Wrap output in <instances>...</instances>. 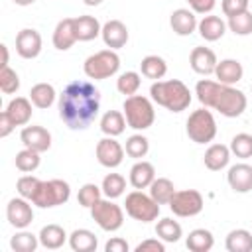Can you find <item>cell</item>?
Returning <instances> with one entry per match:
<instances>
[{
	"label": "cell",
	"instance_id": "1",
	"mask_svg": "<svg viewBox=\"0 0 252 252\" xmlns=\"http://www.w3.org/2000/svg\"><path fill=\"white\" fill-rule=\"evenodd\" d=\"M100 110V93L91 81H71L59 94V118L71 130L89 128Z\"/></svg>",
	"mask_w": 252,
	"mask_h": 252
},
{
	"label": "cell",
	"instance_id": "2",
	"mask_svg": "<svg viewBox=\"0 0 252 252\" xmlns=\"http://www.w3.org/2000/svg\"><path fill=\"white\" fill-rule=\"evenodd\" d=\"M195 94L199 102L207 108H215L226 118H236L246 110V94L232 85H224L211 79H201L195 85Z\"/></svg>",
	"mask_w": 252,
	"mask_h": 252
},
{
	"label": "cell",
	"instance_id": "3",
	"mask_svg": "<svg viewBox=\"0 0 252 252\" xmlns=\"http://www.w3.org/2000/svg\"><path fill=\"white\" fill-rule=\"evenodd\" d=\"M150 96L156 104L167 108L169 112H181L191 104V91L179 79L156 81L150 87Z\"/></svg>",
	"mask_w": 252,
	"mask_h": 252
},
{
	"label": "cell",
	"instance_id": "4",
	"mask_svg": "<svg viewBox=\"0 0 252 252\" xmlns=\"http://www.w3.org/2000/svg\"><path fill=\"white\" fill-rule=\"evenodd\" d=\"M122 108H124L128 126L134 130H148L156 120V110L148 96H142V94L126 96Z\"/></svg>",
	"mask_w": 252,
	"mask_h": 252
},
{
	"label": "cell",
	"instance_id": "5",
	"mask_svg": "<svg viewBox=\"0 0 252 252\" xmlns=\"http://www.w3.org/2000/svg\"><path fill=\"white\" fill-rule=\"evenodd\" d=\"M120 69V57L114 49H102L93 55H89L83 63V71L89 79L102 81L112 75H116Z\"/></svg>",
	"mask_w": 252,
	"mask_h": 252
},
{
	"label": "cell",
	"instance_id": "6",
	"mask_svg": "<svg viewBox=\"0 0 252 252\" xmlns=\"http://www.w3.org/2000/svg\"><path fill=\"white\" fill-rule=\"evenodd\" d=\"M185 132L187 136L195 142V144H209L215 140L217 136V122H215V116L211 110L205 108H199V110H193L185 122Z\"/></svg>",
	"mask_w": 252,
	"mask_h": 252
},
{
	"label": "cell",
	"instance_id": "7",
	"mask_svg": "<svg viewBox=\"0 0 252 252\" xmlns=\"http://www.w3.org/2000/svg\"><path fill=\"white\" fill-rule=\"evenodd\" d=\"M71 197V187L67 181L63 179H49V181H41L35 195L32 197V203L39 209H51L57 205L67 203Z\"/></svg>",
	"mask_w": 252,
	"mask_h": 252
},
{
	"label": "cell",
	"instance_id": "8",
	"mask_svg": "<svg viewBox=\"0 0 252 252\" xmlns=\"http://www.w3.org/2000/svg\"><path fill=\"white\" fill-rule=\"evenodd\" d=\"M124 209H126L128 217H132L134 220H140V222H152L159 215V203H156L152 195L142 193V189H136L126 195Z\"/></svg>",
	"mask_w": 252,
	"mask_h": 252
},
{
	"label": "cell",
	"instance_id": "9",
	"mask_svg": "<svg viewBox=\"0 0 252 252\" xmlns=\"http://www.w3.org/2000/svg\"><path fill=\"white\" fill-rule=\"evenodd\" d=\"M91 217L93 220L106 232H114L124 224V211L120 205H116L112 199H98L91 207Z\"/></svg>",
	"mask_w": 252,
	"mask_h": 252
},
{
	"label": "cell",
	"instance_id": "10",
	"mask_svg": "<svg viewBox=\"0 0 252 252\" xmlns=\"http://www.w3.org/2000/svg\"><path fill=\"white\" fill-rule=\"evenodd\" d=\"M203 195L195 189H181L175 191L171 201H169V209L173 215L177 217H195L203 211Z\"/></svg>",
	"mask_w": 252,
	"mask_h": 252
},
{
	"label": "cell",
	"instance_id": "11",
	"mask_svg": "<svg viewBox=\"0 0 252 252\" xmlns=\"http://www.w3.org/2000/svg\"><path fill=\"white\" fill-rule=\"evenodd\" d=\"M124 152H126V150H124V148L120 146V142H116L112 136H106V138L98 140L96 150H94L98 163H100L102 167H108V169L118 167V165L122 163Z\"/></svg>",
	"mask_w": 252,
	"mask_h": 252
},
{
	"label": "cell",
	"instance_id": "12",
	"mask_svg": "<svg viewBox=\"0 0 252 252\" xmlns=\"http://www.w3.org/2000/svg\"><path fill=\"white\" fill-rule=\"evenodd\" d=\"M6 219L14 228H20V230L30 226L32 220H33V209H32L30 201L24 199V197L10 199L8 205H6Z\"/></svg>",
	"mask_w": 252,
	"mask_h": 252
},
{
	"label": "cell",
	"instance_id": "13",
	"mask_svg": "<svg viewBox=\"0 0 252 252\" xmlns=\"http://www.w3.org/2000/svg\"><path fill=\"white\" fill-rule=\"evenodd\" d=\"M16 51L24 59H35L41 53V35L37 30L24 28L16 35Z\"/></svg>",
	"mask_w": 252,
	"mask_h": 252
},
{
	"label": "cell",
	"instance_id": "14",
	"mask_svg": "<svg viewBox=\"0 0 252 252\" xmlns=\"http://www.w3.org/2000/svg\"><path fill=\"white\" fill-rule=\"evenodd\" d=\"M20 140H22L24 148L35 150L39 154H43L51 148V134L43 126H24L20 132Z\"/></svg>",
	"mask_w": 252,
	"mask_h": 252
},
{
	"label": "cell",
	"instance_id": "15",
	"mask_svg": "<svg viewBox=\"0 0 252 252\" xmlns=\"http://www.w3.org/2000/svg\"><path fill=\"white\" fill-rule=\"evenodd\" d=\"M217 63H219V59H217L215 51L209 47L199 45V47H193L189 53V65L199 75H213L217 69Z\"/></svg>",
	"mask_w": 252,
	"mask_h": 252
},
{
	"label": "cell",
	"instance_id": "16",
	"mask_svg": "<svg viewBox=\"0 0 252 252\" xmlns=\"http://www.w3.org/2000/svg\"><path fill=\"white\" fill-rule=\"evenodd\" d=\"M100 35H102V41H104V45L108 47V49H120V47H124L126 45V41H128V28L120 22V20H108L104 26H102V32H100Z\"/></svg>",
	"mask_w": 252,
	"mask_h": 252
},
{
	"label": "cell",
	"instance_id": "17",
	"mask_svg": "<svg viewBox=\"0 0 252 252\" xmlns=\"http://www.w3.org/2000/svg\"><path fill=\"white\" fill-rule=\"evenodd\" d=\"M51 41H53V47L59 49V51L71 49L73 43L79 41V39H77V30H75V18H63V20L55 26Z\"/></svg>",
	"mask_w": 252,
	"mask_h": 252
},
{
	"label": "cell",
	"instance_id": "18",
	"mask_svg": "<svg viewBox=\"0 0 252 252\" xmlns=\"http://www.w3.org/2000/svg\"><path fill=\"white\" fill-rule=\"evenodd\" d=\"M226 181H228L230 189L236 191V193L252 191V165H248V163H234L228 169V173H226Z\"/></svg>",
	"mask_w": 252,
	"mask_h": 252
},
{
	"label": "cell",
	"instance_id": "19",
	"mask_svg": "<svg viewBox=\"0 0 252 252\" xmlns=\"http://www.w3.org/2000/svg\"><path fill=\"white\" fill-rule=\"evenodd\" d=\"M169 26H171V30L177 35H191L197 30L199 22H197V16H195L193 10H189V8H177L169 16Z\"/></svg>",
	"mask_w": 252,
	"mask_h": 252
},
{
	"label": "cell",
	"instance_id": "20",
	"mask_svg": "<svg viewBox=\"0 0 252 252\" xmlns=\"http://www.w3.org/2000/svg\"><path fill=\"white\" fill-rule=\"evenodd\" d=\"M154 179H156V167L150 161L138 159L130 167V185L134 189H146V187L152 185Z\"/></svg>",
	"mask_w": 252,
	"mask_h": 252
},
{
	"label": "cell",
	"instance_id": "21",
	"mask_svg": "<svg viewBox=\"0 0 252 252\" xmlns=\"http://www.w3.org/2000/svg\"><path fill=\"white\" fill-rule=\"evenodd\" d=\"M244 75V69H242V63L236 61V59H222L217 63V69H215V77L219 83H224V85H236Z\"/></svg>",
	"mask_w": 252,
	"mask_h": 252
},
{
	"label": "cell",
	"instance_id": "22",
	"mask_svg": "<svg viewBox=\"0 0 252 252\" xmlns=\"http://www.w3.org/2000/svg\"><path fill=\"white\" fill-rule=\"evenodd\" d=\"M205 167L211 171H220L230 161V148L224 144H211L203 156Z\"/></svg>",
	"mask_w": 252,
	"mask_h": 252
},
{
	"label": "cell",
	"instance_id": "23",
	"mask_svg": "<svg viewBox=\"0 0 252 252\" xmlns=\"http://www.w3.org/2000/svg\"><path fill=\"white\" fill-rule=\"evenodd\" d=\"M6 112L8 116L12 118V122L16 126H26L30 120H32V100L26 98V96H16L8 102L6 106Z\"/></svg>",
	"mask_w": 252,
	"mask_h": 252
},
{
	"label": "cell",
	"instance_id": "24",
	"mask_svg": "<svg viewBox=\"0 0 252 252\" xmlns=\"http://www.w3.org/2000/svg\"><path fill=\"white\" fill-rule=\"evenodd\" d=\"M39 244L43 248H49V250H57L65 244V240H69L67 232L63 226L59 224H45L41 230H39Z\"/></svg>",
	"mask_w": 252,
	"mask_h": 252
},
{
	"label": "cell",
	"instance_id": "25",
	"mask_svg": "<svg viewBox=\"0 0 252 252\" xmlns=\"http://www.w3.org/2000/svg\"><path fill=\"white\" fill-rule=\"evenodd\" d=\"M197 30H199V33H201V37L205 41H217V39H220L224 35L226 24L219 16H203V20L199 22Z\"/></svg>",
	"mask_w": 252,
	"mask_h": 252
},
{
	"label": "cell",
	"instance_id": "26",
	"mask_svg": "<svg viewBox=\"0 0 252 252\" xmlns=\"http://www.w3.org/2000/svg\"><path fill=\"white\" fill-rule=\"evenodd\" d=\"M126 126H128L126 116H124V112H120V110H108V112H104L102 118H100V130H102L104 136L116 138V136H120V134L126 130Z\"/></svg>",
	"mask_w": 252,
	"mask_h": 252
},
{
	"label": "cell",
	"instance_id": "27",
	"mask_svg": "<svg viewBox=\"0 0 252 252\" xmlns=\"http://www.w3.org/2000/svg\"><path fill=\"white\" fill-rule=\"evenodd\" d=\"M69 246L75 252H94L98 246V238L89 228H77L69 234Z\"/></svg>",
	"mask_w": 252,
	"mask_h": 252
},
{
	"label": "cell",
	"instance_id": "28",
	"mask_svg": "<svg viewBox=\"0 0 252 252\" xmlns=\"http://www.w3.org/2000/svg\"><path fill=\"white\" fill-rule=\"evenodd\" d=\"M75 30H77L79 41H91L96 35H100L102 26L94 16H79L75 18Z\"/></svg>",
	"mask_w": 252,
	"mask_h": 252
},
{
	"label": "cell",
	"instance_id": "29",
	"mask_svg": "<svg viewBox=\"0 0 252 252\" xmlns=\"http://www.w3.org/2000/svg\"><path fill=\"white\" fill-rule=\"evenodd\" d=\"M140 71L146 79H154V81H159L165 77L167 73V63L163 57L159 55H146L142 61H140Z\"/></svg>",
	"mask_w": 252,
	"mask_h": 252
},
{
	"label": "cell",
	"instance_id": "30",
	"mask_svg": "<svg viewBox=\"0 0 252 252\" xmlns=\"http://www.w3.org/2000/svg\"><path fill=\"white\" fill-rule=\"evenodd\" d=\"M224 246L228 252H250L252 250V232L246 228H234L226 234Z\"/></svg>",
	"mask_w": 252,
	"mask_h": 252
},
{
	"label": "cell",
	"instance_id": "31",
	"mask_svg": "<svg viewBox=\"0 0 252 252\" xmlns=\"http://www.w3.org/2000/svg\"><path fill=\"white\" fill-rule=\"evenodd\" d=\"M55 96H57V93H55L53 85H49V83H37L30 89V100L37 108H49L55 102Z\"/></svg>",
	"mask_w": 252,
	"mask_h": 252
},
{
	"label": "cell",
	"instance_id": "32",
	"mask_svg": "<svg viewBox=\"0 0 252 252\" xmlns=\"http://www.w3.org/2000/svg\"><path fill=\"white\" fill-rule=\"evenodd\" d=\"M185 244L191 252H209L215 246V236L207 228H195L189 232Z\"/></svg>",
	"mask_w": 252,
	"mask_h": 252
},
{
	"label": "cell",
	"instance_id": "33",
	"mask_svg": "<svg viewBox=\"0 0 252 252\" xmlns=\"http://www.w3.org/2000/svg\"><path fill=\"white\" fill-rule=\"evenodd\" d=\"M173 193H175V187H173L171 179H167V177H156L150 185V195L159 205H169Z\"/></svg>",
	"mask_w": 252,
	"mask_h": 252
},
{
	"label": "cell",
	"instance_id": "34",
	"mask_svg": "<svg viewBox=\"0 0 252 252\" xmlns=\"http://www.w3.org/2000/svg\"><path fill=\"white\" fill-rule=\"evenodd\" d=\"M156 234H158V238H161L163 242H177V240L181 238V234H183V228H181V224H179L177 220H173V219H161V220H158V224H156Z\"/></svg>",
	"mask_w": 252,
	"mask_h": 252
},
{
	"label": "cell",
	"instance_id": "35",
	"mask_svg": "<svg viewBox=\"0 0 252 252\" xmlns=\"http://www.w3.org/2000/svg\"><path fill=\"white\" fill-rule=\"evenodd\" d=\"M16 167L24 173H30V171H35L41 163V158H39V152L35 150H30V148H24L22 152L16 154V159H14Z\"/></svg>",
	"mask_w": 252,
	"mask_h": 252
},
{
	"label": "cell",
	"instance_id": "36",
	"mask_svg": "<svg viewBox=\"0 0 252 252\" xmlns=\"http://www.w3.org/2000/svg\"><path fill=\"white\" fill-rule=\"evenodd\" d=\"M100 189H102V195H104V197L116 199V197H120V195L124 193V189H126V179H124L120 173H108V175H104Z\"/></svg>",
	"mask_w": 252,
	"mask_h": 252
},
{
	"label": "cell",
	"instance_id": "37",
	"mask_svg": "<svg viewBox=\"0 0 252 252\" xmlns=\"http://www.w3.org/2000/svg\"><path fill=\"white\" fill-rule=\"evenodd\" d=\"M140 85H142V79H140V75H138L136 71H126V73H122V75L116 79V89H118V93L124 94V96L136 94L138 89H140Z\"/></svg>",
	"mask_w": 252,
	"mask_h": 252
},
{
	"label": "cell",
	"instance_id": "38",
	"mask_svg": "<svg viewBox=\"0 0 252 252\" xmlns=\"http://www.w3.org/2000/svg\"><path fill=\"white\" fill-rule=\"evenodd\" d=\"M230 154H234L240 159H248L252 158V136L246 132H240L236 136H232L230 140Z\"/></svg>",
	"mask_w": 252,
	"mask_h": 252
},
{
	"label": "cell",
	"instance_id": "39",
	"mask_svg": "<svg viewBox=\"0 0 252 252\" xmlns=\"http://www.w3.org/2000/svg\"><path fill=\"white\" fill-rule=\"evenodd\" d=\"M124 150H126V154H128L130 158L142 159V158H146V154L150 152V142H148V138L142 136V134H132V136L126 140Z\"/></svg>",
	"mask_w": 252,
	"mask_h": 252
},
{
	"label": "cell",
	"instance_id": "40",
	"mask_svg": "<svg viewBox=\"0 0 252 252\" xmlns=\"http://www.w3.org/2000/svg\"><path fill=\"white\" fill-rule=\"evenodd\" d=\"M39 244V236L28 232V230H22V232H16L10 240V246L12 250L16 252H33Z\"/></svg>",
	"mask_w": 252,
	"mask_h": 252
},
{
	"label": "cell",
	"instance_id": "41",
	"mask_svg": "<svg viewBox=\"0 0 252 252\" xmlns=\"http://www.w3.org/2000/svg\"><path fill=\"white\" fill-rule=\"evenodd\" d=\"M228 30L236 35H250L252 33V14L246 10L242 14L228 18Z\"/></svg>",
	"mask_w": 252,
	"mask_h": 252
},
{
	"label": "cell",
	"instance_id": "42",
	"mask_svg": "<svg viewBox=\"0 0 252 252\" xmlns=\"http://www.w3.org/2000/svg\"><path fill=\"white\" fill-rule=\"evenodd\" d=\"M100 195H102V189H100L98 185H94V183H85V185L79 189V193H77V201H79L81 207L91 209V207L100 199Z\"/></svg>",
	"mask_w": 252,
	"mask_h": 252
},
{
	"label": "cell",
	"instance_id": "43",
	"mask_svg": "<svg viewBox=\"0 0 252 252\" xmlns=\"http://www.w3.org/2000/svg\"><path fill=\"white\" fill-rule=\"evenodd\" d=\"M0 89L4 94H12L20 89V77L10 65L2 67V71H0Z\"/></svg>",
	"mask_w": 252,
	"mask_h": 252
},
{
	"label": "cell",
	"instance_id": "44",
	"mask_svg": "<svg viewBox=\"0 0 252 252\" xmlns=\"http://www.w3.org/2000/svg\"><path fill=\"white\" fill-rule=\"evenodd\" d=\"M39 183H41V179H37V177H33V175H24V177H20L18 183H16L18 195L24 197V199H28V201H32V197L35 195Z\"/></svg>",
	"mask_w": 252,
	"mask_h": 252
},
{
	"label": "cell",
	"instance_id": "45",
	"mask_svg": "<svg viewBox=\"0 0 252 252\" xmlns=\"http://www.w3.org/2000/svg\"><path fill=\"white\" fill-rule=\"evenodd\" d=\"M248 4H250V0H222L220 8H222V14L226 18H230V16H236V14L246 12L248 10Z\"/></svg>",
	"mask_w": 252,
	"mask_h": 252
},
{
	"label": "cell",
	"instance_id": "46",
	"mask_svg": "<svg viewBox=\"0 0 252 252\" xmlns=\"http://www.w3.org/2000/svg\"><path fill=\"white\" fill-rule=\"evenodd\" d=\"M136 252H165V244L161 238H148L136 246Z\"/></svg>",
	"mask_w": 252,
	"mask_h": 252
},
{
	"label": "cell",
	"instance_id": "47",
	"mask_svg": "<svg viewBox=\"0 0 252 252\" xmlns=\"http://www.w3.org/2000/svg\"><path fill=\"white\" fill-rule=\"evenodd\" d=\"M195 14H209L215 8V0H187Z\"/></svg>",
	"mask_w": 252,
	"mask_h": 252
},
{
	"label": "cell",
	"instance_id": "48",
	"mask_svg": "<svg viewBox=\"0 0 252 252\" xmlns=\"http://www.w3.org/2000/svg\"><path fill=\"white\" fill-rule=\"evenodd\" d=\"M128 242L124 240V238H118V236H114V238H110L106 244H104V250L106 252H128Z\"/></svg>",
	"mask_w": 252,
	"mask_h": 252
},
{
	"label": "cell",
	"instance_id": "49",
	"mask_svg": "<svg viewBox=\"0 0 252 252\" xmlns=\"http://www.w3.org/2000/svg\"><path fill=\"white\" fill-rule=\"evenodd\" d=\"M14 128H16V124L12 122V118L8 116V112L4 110V112L0 114V138H6V136H10Z\"/></svg>",
	"mask_w": 252,
	"mask_h": 252
},
{
	"label": "cell",
	"instance_id": "50",
	"mask_svg": "<svg viewBox=\"0 0 252 252\" xmlns=\"http://www.w3.org/2000/svg\"><path fill=\"white\" fill-rule=\"evenodd\" d=\"M0 51H2V63H0V65L6 67V65H8V47L2 43V45H0Z\"/></svg>",
	"mask_w": 252,
	"mask_h": 252
},
{
	"label": "cell",
	"instance_id": "51",
	"mask_svg": "<svg viewBox=\"0 0 252 252\" xmlns=\"http://www.w3.org/2000/svg\"><path fill=\"white\" fill-rule=\"evenodd\" d=\"M18 6H30V4H33L35 0H14Z\"/></svg>",
	"mask_w": 252,
	"mask_h": 252
},
{
	"label": "cell",
	"instance_id": "52",
	"mask_svg": "<svg viewBox=\"0 0 252 252\" xmlns=\"http://www.w3.org/2000/svg\"><path fill=\"white\" fill-rule=\"evenodd\" d=\"M87 6H98V4H102V0H83Z\"/></svg>",
	"mask_w": 252,
	"mask_h": 252
},
{
	"label": "cell",
	"instance_id": "53",
	"mask_svg": "<svg viewBox=\"0 0 252 252\" xmlns=\"http://www.w3.org/2000/svg\"><path fill=\"white\" fill-rule=\"evenodd\" d=\"M250 89H252V85H250Z\"/></svg>",
	"mask_w": 252,
	"mask_h": 252
}]
</instances>
